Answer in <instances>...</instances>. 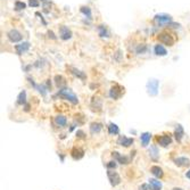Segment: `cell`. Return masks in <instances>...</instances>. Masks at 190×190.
<instances>
[{"label": "cell", "mask_w": 190, "mask_h": 190, "mask_svg": "<svg viewBox=\"0 0 190 190\" xmlns=\"http://www.w3.org/2000/svg\"><path fill=\"white\" fill-rule=\"evenodd\" d=\"M150 138H151V133H149V132L141 133L140 140H141L142 147H147V146H148V144H149V141H150Z\"/></svg>", "instance_id": "obj_20"}, {"label": "cell", "mask_w": 190, "mask_h": 190, "mask_svg": "<svg viewBox=\"0 0 190 190\" xmlns=\"http://www.w3.org/2000/svg\"><path fill=\"white\" fill-rule=\"evenodd\" d=\"M112 156H113V158H114L117 163H120L122 165H127V164H130L131 158H132V157H127V156L121 155V154L117 153V151H113V153H112Z\"/></svg>", "instance_id": "obj_7"}, {"label": "cell", "mask_w": 190, "mask_h": 190, "mask_svg": "<svg viewBox=\"0 0 190 190\" xmlns=\"http://www.w3.org/2000/svg\"><path fill=\"white\" fill-rule=\"evenodd\" d=\"M54 122H55V124L59 127H66V124H67V120H66V117L64 115H57L54 118Z\"/></svg>", "instance_id": "obj_16"}, {"label": "cell", "mask_w": 190, "mask_h": 190, "mask_svg": "<svg viewBox=\"0 0 190 190\" xmlns=\"http://www.w3.org/2000/svg\"><path fill=\"white\" fill-rule=\"evenodd\" d=\"M108 133L110 136H116V134L120 133V127H117L116 124H114V123H110L108 125Z\"/></svg>", "instance_id": "obj_26"}, {"label": "cell", "mask_w": 190, "mask_h": 190, "mask_svg": "<svg viewBox=\"0 0 190 190\" xmlns=\"http://www.w3.org/2000/svg\"><path fill=\"white\" fill-rule=\"evenodd\" d=\"M7 37H8V39L10 42H18V41L22 40V33L16 29H13L10 30L8 33H7Z\"/></svg>", "instance_id": "obj_8"}, {"label": "cell", "mask_w": 190, "mask_h": 190, "mask_svg": "<svg viewBox=\"0 0 190 190\" xmlns=\"http://www.w3.org/2000/svg\"><path fill=\"white\" fill-rule=\"evenodd\" d=\"M149 186L150 190H161L162 189V183L161 181L156 180V179H149Z\"/></svg>", "instance_id": "obj_22"}, {"label": "cell", "mask_w": 190, "mask_h": 190, "mask_svg": "<svg viewBox=\"0 0 190 190\" xmlns=\"http://www.w3.org/2000/svg\"><path fill=\"white\" fill-rule=\"evenodd\" d=\"M98 32H99V35L100 37H108V33H107V30L105 28L104 25H99L98 26Z\"/></svg>", "instance_id": "obj_29"}, {"label": "cell", "mask_w": 190, "mask_h": 190, "mask_svg": "<svg viewBox=\"0 0 190 190\" xmlns=\"http://www.w3.org/2000/svg\"><path fill=\"white\" fill-rule=\"evenodd\" d=\"M116 162L115 161H112V162H108L107 164H106V167L108 168V170H115L116 168Z\"/></svg>", "instance_id": "obj_32"}, {"label": "cell", "mask_w": 190, "mask_h": 190, "mask_svg": "<svg viewBox=\"0 0 190 190\" xmlns=\"http://www.w3.org/2000/svg\"><path fill=\"white\" fill-rule=\"evenodd\" d=\"M154 51H155V54L157 56H165L167 54L166 49L162 46V45H156L155 48H154Z\"/></svg>", "instance_id": "obj_24"}, {"label": "cell", "mask_w": 190, "mask_h": 190, "mask_svg": "<svg viewBox=\"0 0 190 190\" xmlns=\"http://www.w3.org/2000/svg\"><path fill=\"white\" fill-rule=\"evenodd\" d=\"M158 40L161 41L163 45H166L168 47H172L175 43V39L168 32H162V33H159L158 34Z\"/></svg>", "instance_id": "obj_3"}, {"label": "cell", "mask_w": 190, "mask_h": 190, "mask_svg": "<svg viewBox=\"0 0 190 190\" xmlns=\"http://www.w3.org/2000/svg\"><path fill=\"white\" fill-rule=\"evenodd\" d=\"M71 156L74 161H79L84 156V150L80 148V147H74L73 149L71 150Z\"/></svg>", "instance_id": "obj_11"}, {"label": "cell", "mask_w": 190, "mask_h": 190, "mask_svg": "<svg viewBox=\"0 0 190 190\" xmlns=\"http://www.w3.org/2000/svg\"><path fill=\"white\" fill-rule=\"evenodd\" d=\"M172 190H183V189H181V188H173Z\"/></svg>", "instance_id": "obj_38"}, {"label": "cell", "mask_w": 190, "mask_h": 190, "mask_svg": "<svg viewBox=\"0 0 190 190\" xmlns=\"http://www.w3.org/2000/svg\"><path fill=\"white\" fill-rule=\"evenodd\" d=\"M158 86H159V81L151 79L147 82V91L150 96H156L158 93Z\"/></svg>", "instance_id": "obj_5"}, {"label": "cell", "mask_w": 190, "mask_h": 190, "mask_svg": "<svg viewBox=\"0 0 190 190\" xmlns=\"http://www.w3.org/2000/svg\"><path fill=\"white\" fill-rule=\"evenodd\" d=\"M59 38H60L62 40H69V39L72 38V31H71L67 26L62 25V26L59 28Z\"/></svg>", "instance_id": "obj_10"}, {"label": "cell", "mask_w": 190, "mask_h": 190, "mask_svg": "<svg viewBox=\"0 0 190 190\" xmlns=\"http://www.w3.org/2000/svg\"><path fill=\"white\" fill-rule=\"evenodd\" d=\"M69 71H71V73L76 76V77H79L80 80H86V75L84 72H82L80 69H75V67H72V66H69Z\"/></svg>", "instance_id": "obj_15"}, {"label": "cell", "mask_w": 190, "mask_h": 190, "mask_svg": "<svg viewBox=\"0 0 190 190\" xmlns=\"http://www.w3.org/2000/svg\"><path fill=\"white\" fill-rule=\"evenodd\" d=\"M17 104L18 105H26V91L23 90V91L19 92V95H18L17 97Z\"/></svg>", "instance_id": "obj_27"}, {"label": "cell", "mask_w": 190, "mask_h": 190, "mask_svg": "<svg viewBox=\"0 0 190 190\" xmlns=\"http://www.w3.org/2000/svg\"><path fill=\"white\" fill-rule=\"evenodd\" d=\"M139 190H150V186L149 184L142 183L140 187H139Z\"/></svg>", "instance_id": "obj_34"}, {"label": "cell", "mask_w": 190, "mask_h": 190, "mask_svg": "<svg viewBox=\"0 0 190 190\" xmlns=\"http://www.w3.org/2000/svg\"><path fill=\"white\" fill-rule=\"evenodd\" d=\"M30 42H22V43H19V45H16L15 46V50H16V52H17L18 55H22V54H24V52H26L28 50L30 49Z\"/></svg>", "instance_id": "obj_13"}, {"label": "cell", "mask_w": 190, "mask_h": 190, "mask_svg": "<svg viewBox=\"0 0 190 190\" xmlns=\"http://www.w3.org/2000/svg\"><path fill=\"white\" fill-rule=\"evenodd\" d=\"M154 22L159 26L163 25H168V24L172 23V17L167 14H157L155 17H154Z\"/></svg>", "instance_id": "obj_2"}, {"label": "cell", "mask_w": 190, "mask_h": 190, "mask_svg": "<svg viewBox=\"0 0 190 190\" xmlns=\"http://www.w3.org/2000/svg\"><path fill=\"white\" fill-rule=\"evenodd\" d=\"M81 13L88 16V18H91V10L89 7H81Z\"/></svg>", "instance_id": "obj_30"}, {"label": "cell", "mask_w": 190, "mask_h": 190, "mask_svg": "<svg viewBox=\"0 0 190 190\" xmlns=\"http://www.w3.org/2000/svg\"><path fill=\"white\" fill-rule=\"evenodd\" d=\"M103 130V124L101 123H98V122H93L90 124V133L91 134H96V133H99Z\"/></svg>", "instance_id": "obj_19"}, {"label": "cell", "mask_w": 190, "mask_h": 190, "mask_svg": "<svg viewBox=\"0 0 190 190\" xmlns=\"http://www.w3.org/2000/svg\"><path fill=\"white\" fill-rule=\"evenodd\" d=\"M54 80H55V83H56L57 88H59V89H63L64 86H66V81H65V79L62 75H56Z\"/></svg>", "instance_id": "obj_23"}, {"label": "cell", "mask_w": 190, "mask_h": 190, "mask_svg": "<svg viewBox=\"0 0 190 190\" xmlns=\"http://www.w3.org/2000/svg\"><path fill=\"white\" fill-rule=\"evenodd\" d=\"M35 89H37V90H38L39 92H40V93L42 95V96H46V95H47V91H48V88H47V86H45L43 84H39V86L37 84V86H35Z\"/></svg>", "instance_id": "obj_28"}, {"label": "cell", "mask_w": 190, "mask_h": 190, "mask_svg": "<svg viewBox=\"0 0 190 190\" xmlns=\"http://www.w3.org/2000/svg\"><path fill=\"white\" fill-rule=\"evenodd\" d=\"M42 1H46V0H42Z\"/></svg>", "instance_id": "obj_39"}, {"label": "cell", "mask_w": 190, "mask_h": 190, "mask_svg": "<svg viewBox=\"0 0 190 190\" xmlns=\"http://www.w3.org/2000/svg\"><path fill=\"white\" fill-rule=\"evenodd\" d=\"M186 177H187L188 179H190V170H189V171H188L187 173H186Z\"/></svg>", "instance_id": "obj_37"}, {"label": "cell", "mask_w": 190, "mask_h": 190, "mask_svg": "<svg viewBox=\"0 0 190 190\" xmlns=\"http://www.w3.org/2000/svg\"><path fill=\"white\" fill-rule=\"evenodd\" d=\"M157 144L161 147H167L172 144V137L170 134H164V136H159L157 137Z\"/></svg>", "instance_id": "obj_9"}, {"label": "cell", "mask_w": 190, "mask_h": 190, "mask_svg": "<svg viewBox=\"0 0 190 190\" xmlns=\"http://www.w3.org/2000/svg\"><path fill=\"white\" fill-rule=\"evenodd\" d=\"M76 137H77V138H81V139H84V138H86V134H84V132H83V131L79 130V131L76 132Z\"/></svg>", "instance_id": "obj_35"}, {"label": "cell", "mask_w": 190, "mask_h": 190, "mask_svg": "<svg viewBox=\"0 0 190 190\" xmlns=\"http://www.w3.org/2000/svg\"><path fill=\"white\" fill-rule=\"evenodd\" d=\"M124 93V88L120 84H114L110 90V97L114 100H117L122 97V95Z\"/></svg>", "instance_id": "obj_4"}, {"label": "cell", "mask_w": 190, "mask_h": 190, "mask_svg": "<svg viewBox=\"0 0 190 190\" xmlns=\"http://www.w3.org/2000/svg\"><path fill=\"white\" fill-rule=\"evenodd\" d=\"M133 142H134V139L127 138V137H124V136H120L118 139H117V145L123 146V147H130Z\"/></svg>", "instance_id": "obj_12"}, {"label": "cell", "mask_w": 190, "mask_h": 190, "mask_svg": "<svg viewBox=\"0 0 190 190\" xmlns=\"http://www.w3.org/2000/svg\"><path fill=\"white\" fill-rule=\"evenodd\" d=\"M57 96L59 98H63L65 100H69L71 104L73 105H76L79 103V99L76 97V95H75L74 92L72 91L71 89L69 88H63V89H59V91H58Z\"/></svg>", "instance_id": "obj_1"}, {"label": "cell", "mask_w": 190, "mask_h": 190, "mask_svg": "<svg viewBox=\"0 0 190 190\" xmlns=\"http://www.w3.org/2000/svg\"><path fill=\"white\" fill-rule=\"evenodd\" d=\"M91 108L95 112H100L101 110V100L96 98V97H93L91 101Z\"/></svg>", "instance_id": "obj_21"}, {"label": "cell", "mask_w": 190, "mask_h": 190, "mask_svg": "<svg viewBox=\"0 0 190 190\" xmlns=\"http://www.w3.org/2000/svg\"><path fill=\"white\" fill-rule=\"evenodd\" d=\"M150 173H151L153 175H155L156 178H158V179H162L163 178V175H164L163 170H162L159 166H157V165H154V166L150 167Z\"/></svg>", "instance_id": "obj_18"}, {"label": "cell", "mask_w": 190, "mask_h": 190, "mask_svg": "<svg viewBox=\"0 0 190 190\" xmlns=\"http://www.w3.org/2000/svg\"><path fill=\"white\" fill-rule=\"evenodd\" d=\"M149 156L151 159H154V161H157V158H158V148L156 147V146H151L149 148Z\"/></svg>", "instance_id": "obj_25"}, {"label": "cell", "mask_w": 190, "mask_h": 190, "mask_svg": "<svg viewBox=\"0 0 190 190\" xmlns=\"http://www.w3.org/2000/svg\"><path fill=\"white\" fill-rule=\"evenodd\" d=\"M29 5L31 7H39V1L38 0H29Z\"/></svg>", "instance_id": "obj_33"}, {"label": "cell", "mask_w": 190, "mask_h": 190, "mask_svg": "<svg viewBox=\"0 0 190 190\" xmlns=\"http://www.w3.org/2000/svg\"><path fill=\"white\" fill-rule=\"evenodd\" d=\"M48 34H49V37H51L52 39H56V37H55V35H54V33H52L51 31H50V32H48Z\"/></svg>", "instance_id": "obj_36"}, {"label": "cell", "mask_w": 190, "mask_h": 190, "mask_svg": "<svg viewBox=\"0 0 190 190\" xmlns=\"http://www.w3.org/2000/svg\"><path fill=\"white\" fill-rule=\"evenodd\" d=\"M25 7H26V5L24 4L23 1H16V2H15V8H16V10L25 9Z\"/></svg>", "instance_id": "obj_31"}, {"label": "cell", "mask_w": 190, "mask_h": 190, "mask_svg": "<svg viewBox=\"0 0 190 190\" xmlns=\"http://www.w3.org/2000/svg\"><path fill=\"white\" fill-rule=\"evenodd\" d=\"M107 177L110 179V182L112 184V187H116V186H118V184L121 183V177L114 170H108L107 171Z\"/></svg>", "instance_id": "obj_6"}, {"label": "cell", "mask_w": 190, "mask_h": 190, "mask_svg": "<svg viewBox=\"0 0 190 190\" xmlns=\"http://www.w3.org/2000/svg\"><path fill=\"white\" fill-rule=\"evenodd\" d=\"M174 136H175V139H177V141L178 142H181V140H182V138H183L184 136V130L183 127H182V125H177V127H175V131H174Z\"/></svg>", "instance_id": "obj_17"}, {"label": "cell", "mask_w": 190, "mask_h": 190, "mask_svg": "<svg viewBox=\"0 0 190 190\" xmlns=\"http://www.w3.org/2000/svg\"><path fill=\"white\" fill-rule=\"evenodd\" d=\"M174 164L179 167H186L190 165V159L187 157H178L174 159Z\"/></svg>", "instance_id": "obj_14"}]
</instances>
